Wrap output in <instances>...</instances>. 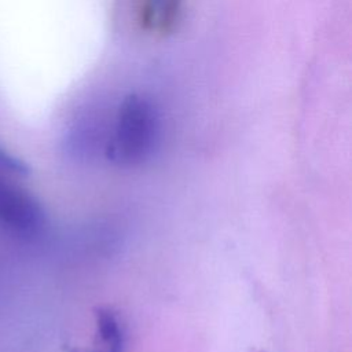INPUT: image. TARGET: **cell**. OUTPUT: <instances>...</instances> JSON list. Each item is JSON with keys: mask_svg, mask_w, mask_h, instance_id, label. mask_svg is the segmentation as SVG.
I'll list each match as a JSON object with an SVG mask.
<instances>
[{"mask_svg": "<svg viewBox=\"0 0 352 352\" xmlns=\"http://www.w3.org/2000/svg\"><path fill=\"white\" fill-rule=\"evenodd\" d=\"M157 133L158 118L153 104L138 94H129L120 104L106 155L122 166L139 165L151 154Z\"/></svg>", "mask_w": 352, "mask_h": 352, "instance_id": "obj_1", "label": "cell"}, {"mask_svg": "<svg viewBox=\"0 0 352 352\" xmlns=\"http://www.w3.org/2000/svg\"><path fill=\"white\" fill-rule=\"evenodd\" d=\"M44 224L45 213L36 197L0 172V226L22 235H34Z\"/></svg>", "mask_w": 352, "mask_h": 352, "instance_id": "obj_2", "label": "cell"}, {"mask_svg": "<svg viewBox=\"0 0 352 352\" xmlns=\"http://www.w3.org/2000/svg\"><path fill=\"white\" fill-rule=\"evenodd\" d=\"M98 346L95 352H124V331L118 318L109 309H99L95 314Z\"/></svg>", "mask_w": 352, "mask_h": 352, "instance_id": "obj_3", "label": "cell"}, {"mask_svg": "<svg viewBox=\"0 0 352 352\" xmlns=\"http://www.w3.org/2000/svg\"><path fill=\"white\" fill-rule=\"evenodd\" d=\"M180 0H147V8L150 15V22L158 28H166L172 23Z\"/></svg>", "mask_w": 352, "mask_h": 352, "instance_id": "obj_4", "label": "cell"}, {"mask_svg": "<svg viewBox=\"0 0 352 352\" xmlns=\"http://www.w3.org/2000/svg\"><path fill=\"white\" fill-rule=\"evenodd\" d=\"M0 172L10 176H25L29 173L28 165L0 147Z\"/></svg>", "mask_w": 352, "mask_h": 352, "instance_id": "obj_5", "label": "cell"}]
</instances>
